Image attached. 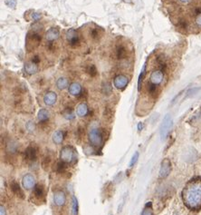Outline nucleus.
Returning a JSON list of instances; mask_svg holds the SVG:
<instances>
[{
    "label": "nucleus",
    "instance_id": "1",
    "mask_svg": "<svg viewBox=\"0 0 201 215\" xmlns=\"http://www.w3.org/2000/svg\"><path fill=\"white\" fill-rule=\"evenodd\" d=\"M183 199L186 205L193 210L201 207V181H192L185 188Z\"/></svg>",
    "mask_w": 201,
    "mask_h": 215
},
{
    "label": "nucleus",
    "instance_id": "2",
    "mask_svg": "<svg viewBox=\"0 0 201 215\" xmlns=\"http://www.w3.org/2000/svg\"><path fill=\"white\" fill-rule=\"evenodd\" d=\"M173 125V120H172V117L169 116V115H167V116L164 117L163 119V122L160 125V137H161V140H164L166 139V137L168 136V132L170 131L171 127Z\"/></svg>",
    "mask_w": 201,
    "mask_h": 215
},
{
    "label": "nucleus",
    "instance_id": "3",
    "mask_svg": "<svg viewBox=\"0 0 201 215\" xmlns=\"http://www.w3.org/2000/svg\"><path fill=\"white\" fill-rule=\"evenodd\" d=\"M41 42V35L37 33L28 34L26 37V48L28 51H32V49L37 47Z\"/></svg>",
    "mask_w": 201,
    "mask_h": 215
},
{
    "label": "nucleus",
    "instance_id": "4",
    "mask_svg": "<svg viewBox=\"0 0 201 215\" xmlns=\"http://www.w3.org/2000/svg\"><path fill=\"white\" fill-rule=\"evenodd\" d=\"M60 159L62 162L65 164L72 163L74 159V150L70 146H65L62 148L60 152Z\"/></svg>",
    "mask_w": 201,
    "mask_h": 215
},
{
    "label": "nucleus",
    "instance_id": "5",
    "mask_svg": "<svg viewBox=\"0 0 201 215\" xmlns=\"http://www.w3.org/2000/svg\"><path fill=\"white\" fill-rule=\"evenodd\" d=\"M89 141L94 146H99L102 143V134L100 129L94 128L89 132Z\"/></svg>",
    "mask_w": 201,
    "mask_h": 215
},
{
    "label": "nucleus",
    "instance_id": "6",
    "mask_svg": "<svg viewBox=\"0 0 201 215\" xmlns=\"http://www.w3.org/2000/svg\"><path fill=\"white\" fill-rule=\"evenodd\" d=\"M171 171V164L168 159H164L160 164V177L164 179L168 176Z\"/></svg>",
    "mask_w": 201,
    "mask_h": 215
},
{
    "label": "nucleus",
    "instance_id": "7",
    "mask_svg": "<svg viewBox=\"0 0 201 215\" xmlns=\"http://www.w3.org/2000/svg\"><path fill=\"white\" fill-rule=\"evenodd\" d=\"M128 83H129V78L124 75H119L113 80L114 86L117 89H124L127 86Z\"/></svg>",
    "mask_w": 201,
    "mask_h": 215
},
{
    "label": "nucleus",
    "instance_id": "8",
    "mask_svg": "<svg viewBox=\"0 0 201 215\" xmlns=\"http://www.w3.org/2000/svg\"><path fill=\"white\" fill-rule=\"evenodd\" d=\"M163 78H164L163 73H162L160 70H156V71H153V72L151 73L150 80H151V83H152V84H154V85H159V84H160V83H162Z\"/></svg>",
    "mask_w": 201,
    "mask_h": 215
},
{
    "label": "nucleus",
    "instance_id": "9",
    "mask_svg": "<svg viewBox=\"0 0 201 215\" xmlns=\"http://www.w3.org/2000/svg\"><path fill=\"white\" fill-rule=\"evenodd\" d=\"M66 201V196L64 192L62 191H57L53 194V202L56 206H63L65 205Z\"/></svg>",
    "mask_w": 201,
    "mask_h": 215
},
{
    "label": "nucleus",
    "instance_id": "10",
    "mask_svg": "<svg viewBox=\"0 0 201 215\" xmlns=\"http://www.w3.org/2000/svg\"><path fill=\"white\" fill-rule=\"evenodd\" d=\"M22 183H23V186L24 188H26V190H30L34 188L35 186V181H34V178L32 174H26L23 177V180H22Z\"/></svg>",
    "mask_w": 201,
    "mask_h": 215
},
{
    "label": "nucleus",
    "instance_id": "11",
    "mask_svg": "<svg viewBox=\"0 0 201 215\" xmlns=\"http://www.w3.org/2000/svg\"><path fill=\"white\" fill-rule=\"evenodd\" d=\"M66 39L70 45H76L79 42L77 32L74 29H69L66 32Z\"/></svg>",
    "mask_w": 201,
    "mask_h": 215
},
{
    "label": "nucleus",
    "instance_id": "12",
    "mask_svg": "<svg viewBox=\"0 0 201 215\" xmlns=\"http://www.w3.org/2000/svg\"><path fill=\"white\" fill-rule=\"evenodd\" d=\"M57 100V95L54 92H48L44 95V102L46 105H53Z\"/></svg>",
    "mask_w": 201,
    "mask_h": 215
},
{
    "label": "nucleus",
    "instance_id": "13",
    "mask_svg": "<svg viewBox=\"0 0 201 215\" xmlns=\"http://www.w3.org/2000/svg\"><path fill=\"white\" fill-rule=\"evenodd\" d=\"M60 35V32L57 28L55 27H52L49 30H47V32L45 34V38L47 41L49 42H52V41H54L56 40Z\"/></svg>",
    "mask_w": 201,
    "mask_h": 215
},
{
    "label": "nucleus",
    "instance_id": "14",
    "mask_svg": "<svg viewBox=\"0 0 201 215\" xmlns=\"http://www.w3.org/2000/svg\"><path fill=\"white\" fill-rule=\"evenodd\" d=\"M25 71L26 74L28 75H34L37 73L38 71V66H37V64L34 63L33 61H30V62H26L25 64Z\"/></svg>",
    "mask_w": 201,
    "mask_h": 215
},
{
    "label": "nucleus",
    "instance_id": "15",
    "mask_svg": "<svg viewBox=\"0 0 201 215\" xmlns=\"http://www.w3.org/2000/svg\"><path fill=\"white\" fill-rule=\"evenodd\" d=\"M82 92V86L79 83H72L69 86V93L71 95L77 96Z\"/></svg>",
    "mask_w": 201,
    "mask_h": 215
},
{
    "label": "nucleus",
    "instance_id": "16",
    "mask_svg": "<svg viewBox=\"0 0 201 215\" xmlns=\"http://www.w3.org/2000/svg\"><path fill=\"white\" fill-rule=\"evenodd\" d=\"M76 114L79 117H84L88 114V106L85 103H81L76 108Z\"/></svg>",
    "mask_w": 201,
    "mask_h": 215
},
{
    "label": "nucleus",
    "instance_id": "17",
    "mask_svg": "<svg viewBox=\"0 0 201 215\" xmlns=\"http://www.w3.org/2000/svg\"><path fill=\"white\" fill-rule=\"evenodd\" d=\"M36 150L32 146H29L25 151V157L29 161H34L36 159Z\"/></svg>",
    "mask_w": 201,
    "mask_h": 215
},
{
    "label": "nucleus",
    "instance_id": "18",
    "mask_svg": "<svg viewBox=\"0 0 201 215\" xmlns=\"http://www.w3.org/2000/svg\"><path fill=\"white\" fill-rule=\"evenodd\" d=\"M50 116V113L48 110L46 109H40L39 112H38V115H37V117H38V120L40 122H45L46 120H48Z\"/></svg>",
    "mask_w": 201,
    "mask_h": 215
},
{
    "label": "nucleus",
    "instance_id": "19",
    "mask_svg": "<svg viewBox=\"0 0 201 215\" xmlns=\"http://www.w3.org/2000/svg\"><path fill=\"white\" fill-rule=\"evenodd\" d=\"M53 141L56 144H62L63 141H64V132H62V131H60V130L56 131L53 134Z\"/></svg>",
    "mask_w": 201,
    "mask_h": 215
},
{
    "label": "nucleus",
    "instance_id": "20",
    "mask_svg": "<svg viewBox=\"0 0 201 215\" xmlns=\"http://www.w3.org/2000/svg\"><path fill=\"white\" fill-rule=\"evenodd\" d=\"M56 86L59 90H64L68 86V80L65 77H60L57 82H56Z\"/></svg>",
    "mask_w": 201,
    "mask_h": 215
},
{
    "label": "nucleus",
    "instance_id": "21",
    "mask_svg": "<svg viewBox=\"0 0 201 215\" xmlns=\"http://www.w3.org/2000/svg\"><path fill=\"white\" fill-rule=\"evenodd\" d=\"M11 189H12L13 193H14L17 196H19V197H21V198L24 197V196H23V195H24L23 191L21 190L20 186L17 184V182H13V183L11 184Z\"/></svg>",
    "mask_w": 201,
    "mask_h": 215
},
{
    "label": "nucleus",
    "instance_id": "22",
    "mask_svg": "<svg viewBox=\"0 0 201 215\" xmlns=\"http://www.w3.org/2000/svg\"><path fill=\"white\" fill-rule=\"evenodd\" d=\"M78 201L75 196H73V201H72V215H78Z\"/></svg>",
    "mask_w": 201,
    "mask_h": 215
},
{
    "label": "nucleus",
    "instance_id": "23",
    "mask_svg": "<svg viewBox=\"0 0 201 215\" xmlns=\"http://www.w3.org/2000/svg\"><path fill=\"white\" fill-rule=\"evenodd\" d=\"M146 65H147L146 63L143 65L142 69H141V71H140V75H139V79H138V90H140L141 82H142V80H143V77H144L145 74H146Z\"/></svg>",
    "mask_w": 201,
    "mask_h": 215
},
{
    "label": "nucleus",
    "instance_id": "24",
    "mask_svg": "<svg viewBox=\"0 0 201 215\" xmlns=\"http://www.w3.org/2000/svg\"><path fill=\"white\" fill-rule=\"evenodd\" d=\"M127 51L123 47H120L117 48V57L119 59H123L126 57Z\"/></svg>",
    "mask_w": 201,
    "mask_h": 215
},
{
    "label": "nucleus",
    "instance_id": "25",
    "mask_svg": "<svg viewBox=\"0 0 201 215\" xmlns=\"http://www.w3.org/2000/svg\"><path fill=\"white\" fill-rule=\"evenodd\" d=\"M34 194L37 197H42L44 195V188H43L42 185L34 186Z\"/></svg>",
    "mask_w": 201,
    "mask_h": 215
},
{
    "label": "nucleus",
    "instance_id": "26",
    "mask_svg": "<svg viewBox=\"0 0 201 215\" xmlns=\"http://www.w3.org/2000/svg\"><path fill=\"white\" fill-rule=\"evenodd\" d=\"M86 71L88 72V74L91 75V76H94L97 74V70H96L95 66H93V65H89L88 67H87V69H86Z\"/></svg>",
    "mask_w": 201,
    "mask_h": 215
},
{
    "label": "nucleus",
    "instance_id": "27",
    "mask_svg": "<svg viewBox=\"0 0 201 215\" xmlns=\"http://www.w3.org/2000/svg\"><path fill=\"white\" fill-rule=\"evenodd\" d=\"M151 206V203H147L146 207H145V208H144V210L141 212V214L140 215H153Z\"/></svg>",
    "mask_w": 201,
    "mask_h": 215
},
{
    "label": "nucleus",
    "instance_id": "28",
    "mask_svg": "<svg viewBox=\"0 0 201 215\" xmlns=\"http://www.w3.org/2000/svg\"><path fill=\"white\" fill-rule=\"evenodd\" d=\"M138 159H139V152H134V154L132 155V160L130 162V167H133L134 164L137 163Z\"/></svg>",
    "mask_w": 201,
    "mask_h": 215
},
{
    "label": "nucleus",
    "instance_id": "29",
    "mask_svg": "<svg viewBox=\"0 0 201 215\" xmlns=\"http://www.w3.org/2000/svg\"><path fill=\"white\" fill-rule=\"evenodd\" d=\"M103 88V92L106 94V95H110L112 93V87L110 85V83H105L104 86L102 87Z\"/></svg>",
    "mask_w": 201,
    "mask_h": 215
},
{
    "label": "nucleus",
    "instance_id": "30",
    "mask_svg": "<svg viewBox=\"0 0 201 215\" xmlns=\"http://www.w3.org/2000/svg\"><path fill=\"white\" fill-rule=\"evenodd\" d=\"M6 4L9 7H15L17 6V0H6Z\"/></svg>",
    "mask_w": 201,
    "mask_h": 215
},
{
    "label": "nucleus",
    "instance_id": "31",
    "mask_svg": "<svg viewBox=\"0 0 201 215\" xmlns=\"http://www.w3.org/2000/svg\"><path fill=\"white\" fill-rule=\"evenodd\" d=\"M26 128H27V130H28L29 132H33L34 130V122H32V121L28 122V123H27V124H26Z\"/></svg>",
    "mask_w": 201,
    "mask_h": 215
},
{
    "label": "nucleus",
    "instance_id": "32",
    "mask_svg": "<svg viewBox=\"0 0 201 215\" xmlns=\"http://www.w3.org/2000/svg\"><path fill=\"white\" fill-rule=\"evenodd\" d=\"M199 90V88H192L190 90L187 91V96H192L194 95L195 94H197V92Z\"/></svg>",
    "mask_w": 201,
    "mask_h": 215
},
{
    "label": "nucleus",
    "instance_id": "33",
    "mask_svg": "<svg viewBox=\"0 0 201 215\" xmlns=\"http://www.w3.org/2000/svg\"><path fill=\"white\" fill-rule=\"evenodd\" d=\"M65 164V163L62 162V163H59V164H57V171H58L59 172H64V170H65V164Z\"/></svg>",
    "mask_w": 201,
    "mask_h": 215
},
{
    "label": "nucleus",
    "instance_id": "34",
    "mask_svg": "<svg viewBox=\"0 0 201 215\" xmlns=\"http://www.w3.org/2000/svg\"><path fill=\"white\" fill-rule=\"evenodd\" d=\"M195 22L199 26H201V12L197 15V17L195 18Z\"/></svg>",
    "mask_w": 201,
    "mask_h": 215
},
{
    "label": "nucleus",
    "instance_id": "35",
    "mask_svg": "<svg viewBox=\"0 0 201 215\" xmlns=\"http://www.w3.org/2000/svg\"><path fill=\"white\" fill-rule=\"evenodd\" d=\"M31 17H32L33 20L37 21V20H39V19L41 18V14H39V13H33V14L31 15Z\"/></svg>",
    "mask_w": 201,
    "mask_h": 215
},
{
    "label": "nucleus",
    "instance_id": "36",
    "mask_svg": "<svg viewBox=\"0 0 201 215\" xmlns=\"http://www.w3.org/2000/svg\"><path fill=\"white\" fill-rule=\"evenodd\" d=\"M65 117L68 119V120H72L74 118V116L72 112H67V113H65Z\"/></svg>",
    "mask_w": 201,
    "mask_h": 215
},
{
    "label": "nucleus",
    "instance_id": "37",
    "mask_svg": "<svg viewBox=\"0 0 201 215\" xmlns=\"http://www.w3.org/2000/svg\"><path fill=\"white\" fill-rule=\"evenodd\" d=\"M8 147H9V151H11V152H16V150H17V144H8Z\"/></svg>",
    "mask_w": 201,
    "mask_h": 215
},
{
    "label": "nucleus",
    "instance_id": "38",
    "mask_svg": "<svg viewBox=\"0 0 201 215\" xmlns=\"http://www.w3.org/2000/svg\"><path fill=\"white\" fill-rule=\"evenodd\" d=\"M0 215H6V209L4 208V206H0Z\"/></svg>",
    "mask_w": 201,
    "mask_h": 215
},
{
    "label": "nucleus",
    "instance_id": "39",
    "mask_svg": "<svg viewBox=\"0 0 201 215\" xmlns=\"http://www.w3.org/2000/svg\"><path fill=\"white\" fill-rule=\"evenodd\" d=\"M142 128H143V124H142V123H139V124H138V130H139V131H141Z\"/></svg>",
    "mask_w": 201,
    "mask_h": 215
},
{
    "label": "nucleus",
    "instance_id": "40",
    "mask_svg": "<svg viewBox=\"0 0 201 215\" xmlns=\"http://www.w3.org/2000/svg\"><path fill=\"white\" fill-rule=\"evenodd\" d=\"M32 61H33L34 63H35V64H37V62L39 61V59H38V56H34V59H33V60H32Z\"/></svg>",
    "mask_w": 201,
    "mask_h": 215
},
{
    "label": "nucleus",
    "instance_id": "41",
    "mask_svg": "<svg viewBox=\"0 0 201 215\" xmlns=\"http://www.w3.org/2000/svg\"><path fill=\"white\" fill-rule=\"evenodd\" d=\"M179 1H180L181 3H185V4H186V3H188V2H190V0H179Z\"/></svg>",
    "mask_w": 201,
    "mask_h": 215
}]
</instances>
